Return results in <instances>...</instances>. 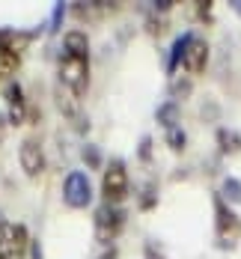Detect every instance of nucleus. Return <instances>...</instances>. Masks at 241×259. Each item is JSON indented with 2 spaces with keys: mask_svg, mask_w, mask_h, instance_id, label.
<instances>
[{
  "mask_svg": "<svg viewBox=\"0 0 241 259\" xmlns=\"http://www.w3.org/2000/svg\"><path fill=\"white\" fill-rule=\"evenodd\" d=\"M155 119H158L167 131L176 128V125H179V102H173V99H170V102H164L158 110H155Z\"/></svg>",
  "mask_w": 241,
  "mask_h": 259,
  "instance_id": "obj_14",
  "label": "nucleus"
},
{
  "mask_svg": "<svg viewBox=\"0 0 241 259\" xmlns=\"http://www.w3.org/2000/svg\"><path fill=\"white\" fill-rule=\"evenodd\" d=\"M137 206H140V211H152V208L158 206V188H155V182H146V185L140 188Z\"/></svg>",
  "mask_w": 241,
  "mask_h": 259,
  "instance_id": "obj_16",
  "label": "nucleus"
},
{
  "mask_svg": "<svg viewBox=\"0 0 241 259\" xmlns=\"http://www.w3.org/2000/svg\"><path fill=\"white\" fill-rule=\"evenodd\" d=\"M3 140H6V116L0 113V143H3Z\"/></svg>",
  "mask_w": 241,
  "mask_h": 259,
  "instance_id": "obj_30",
  "label": "nucleus"
},
{
  "mask_svg": "<svg viewBox=\"0 0 241 259\" xmlns=\"http://www.w3.org/2000/svg\"><path fill=\"white\" fill-rule=\"evenodd\" d=\"M3 99H6V122H9V125H24L30 104H27V99H24V90H21V83H18V80L6 83V90H3Z\"/></svg>",
  "mask_w": 241,
  "mask_h": 259,
  "instance_id": "obj_9",
  "label": "nucleus"
},
{
  "mask_svg": "<svg viewBox=\"0 0 241 259\" xmlns=\"http://www.w3.org/2000/svg\"><path fill=\"white\" fill-rule=\"evenodd\" d=\"M54 99H57V107H60V113L72 122V128L78 131V134H86L89 131V116L83 113V107H80V99H75L66 87H60L57 83V90H54Z\"/></svg>",
  "mask_w": 241,
  "mask_h": 259,
  "instance_id": "obj_7",
  "label": "nucleus"
},
{
  "mask_svg": "<svg viewBox=\"0 0 241 259\" xmlns=\"http://www.w3.org/2000/svg\"><path fill=\"white\" fill-rule=\"evenodd\" d=\"M212 0H200V3H197V18H200V21H206V24H212Z\"/></svg>",
  "mask_w": 241,
  "mask_h": 259,
  "instance_id": "obj_25",
  "label": "nucleus"
},
{
  "mask_svg": "<svg viewBox=\"0 0 241 259\" xmlns=\"http://www.w3.org/2000/svg\"><path fill=\"white\" fill-rule=\"evenodd\" d=\"M63 203L69 208H86L92 203V185H89L86 173L72 170L66 176V182H63Z\"/></svg>",
  "mask_w": 241,
  "mask_h": 259,
  "instance_id": "obj_6",
  "label": "nucleus"
},
{
  "mask_svg": "<svg viewBox=\"0 0 241 259\" xmlns=\"http://www.w3.org/2000/svg\"><path fill=\"white\" fill-rule=\"evenodd\" d=\"M125 221H128V211L122 206H99L95 208V218H92V224H95V241L110 247V241H116L119 233L125 230Z\"/></svg>",
  "mask_w": 241,
  "mask_h": 259,
  "instance_id": "obj_4",
  "label": "nucleus"
},
{
  "mask_svg": "<svg viewBox=\"0 0 241 259\" xmlns=\"http://www.w3.org/2000/svg\"><path fill=\"white\" fill-rule=\"evenodd\" d=\"M137 158H140L143 164H152V137H149V134H143V137H140V146H137Z\"/></svg>",
  "mask_w": 241,
  "mask_h": 259,
  "instance_id": "obj_21",
  "label": "nucleus"
},
{
  "mask_svg": "<svg viewBox=\"0 0 241 259\" xmlns=\"http://www.w3.org/2000/svg\"><path fill=\"white\" fill-rule=\"evenodd\" d=\"M214 235H217V247L223 250L241 238V218L220 194H214Z\"/></svg>",
  "mask_w": 241,
  "mask_h": 259,
  "instance_id": "obj_2",
  "label": "nucleus"
},
{
  "mask_svg": "<svg viewBox=\"0 0 241 259\" xmlns=\"http://www.w3.org/2000/svg\"><path fill=\"white\" fill-rule=\"evenodd\" d=\"M128 197V170L119 158H113L102 173V200L105 206H122Z\"/></svg>",
  "mask_w": 241,
  "mask_h": 259,
  "instance_id": "obj_3",
  "label": "nucleus"
},
{
  "mask_svg": "<svg viewBox=\"0 0 241 259\" xmlns=\"http://www.w3.org/2000/svg\"><path fill=\"white\" fill-rule=\"evenodd\" d=\"M232 9H235V12L241 15V0H235V3H232Z\"/></svg>",
  "mask_w": 241,
  "mask_h": 259,
  "instance_id": "obj_31",
  "label": "nucleus"
},
{
  "mask_svg": "<svg viewBox=\"0 0 241 259\" xmlns=\"http://www.w3.org/2000/svg\"><path fill=\"white\" fill-rule=\"evenodd\" d=\"M164 30H167V21H164V18H158V15L152 12V15L146 18V33H149V36H161Z\"/></svg>",
  "mask_w": 241,
  "mask_h": 259,
  "instance_id": "obj_22",
  "label": "nucleus"
},
{
  "mask_svg": "<svg viewBox=\"0 0 241 259\" xmlns=\"http://www.w3.org/2000/svg\"><path fill=\"white\" fill-rule=\"evenodd\" d=\"M217 149H220V155H238L241 134L235 128H217Z\"/></svg>",
  "mask_w": 241,
  "mask_h": 259,
  "instance_id": "obj_13",
  "label": "nucleus"
},
{
  "mask_svg": "<svg viewBox=\"0 0 241 259\" xmlns=\"http://www.w3.org/2000/svg\"><path fill=\"white\" fill-rule=\"evenodd\" d=\"M36 39V30H15V27H0V51H9V54H21L30 48V42Z\"/></svg>",
  "mask_w": 241,
  "mask_h": 259,
  "instance_id": "obj_11",
  "label": "nucleus"
},
{
  "mask_svg": "<svg viewBox=\"0 0 241 259\" xmlns=\"http://www.w3.org/2000/svg\"><path fill=\"white\" fill-rule=\"evenodd\" d=\"M220 197H223L226 203L238 206L241 203V182L235 179V176H226V179H223V188H220Z\"/></svg>",
  "mask_w": 241,
  "mask_h": 259,
  "instance_id": "obj_18",
  "label": "nucleus"
},
{
  "mask_svg": "<svg viewBox=\"0 0 241 259\" xmlns=\"http://www.w3.org/2000/svg\"><path fill=\"white\" fill-rule=\"evenodd\" d=\"M190 36H194V33L187 30V33H182V36H179V39L173 42V48H170V63H167V72H170V75H173V72L179 69V63H182V57H185L187 42H190Z\"/></svg>",
  "mask_w": 241,
  "mask_h": 259,
  "instance_id": "obj_15",
  "label": "nucleus"
},
{
  "mask_svg": "<svg viewBox=\"0 0 241 259\" xmlns=\"http://www.w3.org/2000/svg\"><path fill=\"white\" fill-rule=\"evenodd\" d=\"M170 93H173V102H176V99H185V96H190V80H173Z\"/></svg>",
  "mask_w": 241,
  "mask_h": 259,
  "instance_id": "obj_24",
  "label": "nucleus"
},
{
  "mask_svg": "<svg viewBox=\"0 0 241 259\" xmlns=\"http://www.w3.org/2000/svg\"><path fill=\"white\" fill-rule=\"evenodd\" d=\"M21 66V57L18 54H9V51H0V80L12 78Z\"/></svg>",
  "mask_w": 241,
  "mask_h": 259,
  "instance_id": "obj_17",
  "label": "nucleus"
},
{
  "mask_svg": "<svg viewBox=\"0 0 241 259\" xmlns=\"http://www.w3.org/2000/svg\"><path fill=\"white\" fill-rule=\"evenodd\" d=\"M18 161H21V170H24L27 179H39L45 173V152H42V143L39 137H24L21 146H18Z\"/></svg>",
  "mask_w": 241,
  "mask_h": 259,
  "instance_id": "obj_8",
  "label": "nucleus"
},
{
  "mask_svg": "<svg viewBox=\"0 0 241 259\" xmlns=\"http://www.w3.org/2000/svg\"><path fill=\"white\" fill-rule=\"evenodd\" d=\"M66 12H69V6H66V3H57V6H54V12H51V30H54V33L60 30L63 18H66Z\"/></svg>",
  "mask_w": 241,
  "mask_h": 259,
  "instance_id": "obj_23",
  "label": "nucleus"
},
{
  "mask_svg": "<svg viewBox=\"0 0 241 259\" xmlns=\"http://www.w3.org/2000/svg\"><path fill=\"white\" fill-rule=\"evenodd\" d=\"M173 9V0H158L155 3V12H170Z\"/></svg>",
  "mask_w": 241,
  "mask_h": 259,
  "instance_id": "obj_27",
  "label": "nucleus"
},
{
  "mask_svg": "<svg viewBox=\"0 0 241 259\" xmlns=\"http://www.w3.org/2000/svg\"><path fill=\"white\" fill-rule=\"evenodd\" d=\"M30 250H33V259H42V247H39V241H30Z\"/></svg>",
  "mask_w": 241,
  "mask_h": 259,
  "instance_id": "obj_28",
  "label": "nucleus"
},
{
  "mask_svg": "<svg viewBox=\"0 0 241 259\" xmlns=\"http://www.w3.org/2000/svg\"><path fill=\"white\" fill-rule=\"evenodd\" d=\"M80 158H83V164H86L89 170H102V152H99V146L86 143V146L80 149Z\"/></svg>",
  "mask_w": 241,
  "mask_h": 259,
  "instance_id": "obj_19",
  "label": "nucleus"
},
{
  "mask_svg": "<svg viewBox=\"0 0 241 259\" xmlns=\"http://www.w3.org/2000/svg\"><path fill=\"white\" fill-rule=\"evenodd\" d=\"M60 87H66L75 99H83L89 90V60L60 54Z\"/></svg>",
  "mask_w": 241,
  "mask_h": 259,
  "instance_id": "obj_1",
  "label": "nucleus"
},
{
  "mask_svg": "<svg viewBox=\"0 0 241 259\" xmlns=\"http://www.w3.org/2000/svg\"><path fill=\"white\" fill-rule=\"evenodd\" d=\"M167 146L173 149V152H185V146H187V134L179 125L176 128H170L167 131Z\"/></svg>",
  "mask_w": 241,
  "mask_h": 259,
  "instance_id": "obj_20",
  "label": "nucleus"
},
{
  "mask_svg": "<svg viewBox=\"0 0 241 259\" xmlns=\"http://www.w3.org/2000/svg\"><path fill=\"white\" fill-rule=\"evenodd\" d=\"M143 256H146V259H164V253H161L158 247H155V244H152V241H149V244H146V247H143Z\"/></svg>",
  "mask_w": 241,
  "mask_h": 259,
  "instance_id": "obj_26",
  "label": "nucleus"
},
{
  "mask_svg": "<svg viewBox=\"0 0 241 259\" xmlns=\"http://www.w3.org/2000/svg\"><path fill=\"white\" fill-rule=\"evenodd\" d=\"M3 224H6V221H3V214H0V230H3Z\"/></svg>",
  "mask_w": 241,
  "mask_h": 259,
  "instance_id": "obj_32",
  "label": "nucleus"
},
{
  "mask_svg": "<svg viewBox=\"0 0 241 259\" xmlns=\"http://www.w3.org/2000/svg\"><path fill=\"white\" fill-rule=\"evenodd\" d=\"M30 233L24 224H3L0 230V259H24L30 250Z\"/></svg>",
  "mask_w": 241,
  "mask_h": 259,
  "instance_id": "obj_5",
  "label": "nucleus"
},
{
  "mask_svg": "<svg viewBox=\"0 0 241 259\" xmlns=\"http://www.w3.org/2000/svg\"><path fill=\"white\" fill-rule=\"evenodd\" d=\"M99 259H119V253H116V247H107V250H105Z\"/></svg>",
  "mask_w": 241,
  "mask_h": 259,
  "instance_id": "obj_29",
  "label": "nucleus"
},
{
  "mask_svg": "<svg viewBox=\"0 0 241 259\" xmlns=\"http://www.w3.org/2000/svg\"><path fill=\"white\" fill-rule=\"evenodd\" d=\"M182 66H185L187 75H203L206 66H209V42L200 39V36H190L185 57H182Z\"/></svg>",
  "mask_w": 241,
  "mask_h": 259,
  "instance_id": "obj_10",
  "label": "nucleus"
},
{
  "mask_svg": "<svg viewBox=\"0 0 241 259\" xmlns=\"http://www.w3.org/2000/svg\"><path fill=\"white\" fill-rule=\"evenodd\" d=\"M63 54H72V57H83V60H89V36L83 33V30H69L66 36H63Z\"/></svg>",
  "mask_w": 241,
  "mask_h": 259,
  "instance_id": "obj_12",
  "label": "nucleus"
}]
</instances>
